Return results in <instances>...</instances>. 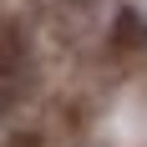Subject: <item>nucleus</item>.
I'll use <instances>...</instances> for the list:
<instances>
[{
  "label": "nucleus",
  "instance_id": "obj_2",
  "mask_svg": "<svg viewBox=\"0 0 147 147\" xmlns=\"http://www.w3.org/2000/svg\"><path fill=\"white\" fill-rule=\"evenodd\" d=\"M0 147H41V137H36V132H10Z\"/></svg>",
  "mask_w": 147,
  "mask_h": 147
},
{
  "label": "nucleus",
  "instance_id": "obj_1",
  "mask_svg": "<svg viewBox=\"0 0 147 147\" xmlns=\"http://www.w3.org/2000/svg\"><path fill=\"white\" fill-rule=\"evenodd\" d=\"M26 91V36L15 20H0V117Z\"/></svg>",
  "mask_w": 147,
  "mask_h": 147
}]
</instances>
